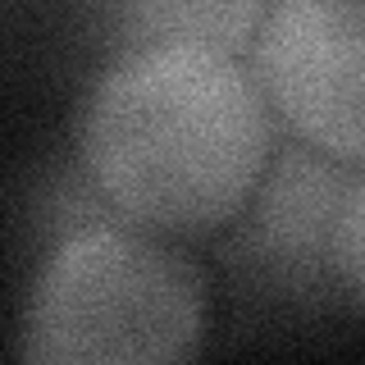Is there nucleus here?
<instances>
[{
    "label": "nucleus",
    "mask_w": 365,
    "mask_h": 365,
    "mask_svg": "<svg viewBox=\"0 0 365 365\" xmlns=\"http://www.w3.org/2000/svg\"><path fill=\"white\" fill-rule=\"evenodd\" d=\"M265 9L269 0H114L110 14L123 51L155 41H197L242 55Z\"/></svg>",
    "instance_id": "nucleus-5"
},
{
    "label": "nucleus",
    "mask_w": 365,
    "mask_h": 365,
    "mask_svg": "<svg viewBox=\"0 0 365 365\" xmlns=\"http://www.w3.org/2000/svg\"><path fill=\"white\" fill-rule=\"evenodd\" d=\"M251 78L302 146L365 160V0H269L251 32Z\"/></svg>",
    "instance_id": "nucleus-3"
},
{
    "label": "nucleus",
    "mask_w": 365,
    "mask_h": 365,
    "mask_svg": "<svg viewBox=\"0 0 365 365\" xmlns=\"http://www.w3.org/2000/svg\"><path fill=\"white\" fill-rule=\"evenodd\" d=\"M210 283L174 237L137 224L64 233L19 315V356L37 365H165L205 342Z\"/></svg>",
    "instance_id": "nucleus-2"
},
{
    "label": "nucleus",
    "mask_w": 365,
    "mask_h": 365,
    "mask_svg": "<svg viewBox=\"0 0 365 365\" xmlns=\"http://www.w3.org/2000/svg\"><path fill=\"white\" fill-rule=\"evenodd\" d=\"M279 123L242 55L197 41L119 51L78 114V160L123 224L215 237L247 215Z\"/></svg>",
    "instance_id": "nucleus-1"
},
{
    "label": "nucleus",
    "mask_w": 365,
    "mask_h": 365,
    "mask_svg": "<svg viewBox=\"0 0 365 365\" xmlns=\"http://www.w3.org/2000/svg\"><path fill=\"white\" fill-rule=\"evenodd\" d=\"M356 178V165H338L311 146H297L292 155L269 160L265 178L251 197L256 224L247 228V251L256 269L274 279L283 292L338 288L334 224L342 197Z\"/></svg>",
    "instance_id": "nucleus-4"
},
{
    "label": "nucleus",
    "mask_w": 365,
    "mask_h": 365,
    "mask_svg": "<svg viewBox=\"0 0 365 365\" xmlns=\"http://www.w3.org/2000/svg\"><path fill=\"white\" fill-rule=\"evenodd\" d=\"M361 224H365V182L356 178L342 197L338 224H334V269L338 288L351 311H361V288H365V256H361Z\"/></svg>",
    "instance_id": "nucleus-6"
}]
</instances>
